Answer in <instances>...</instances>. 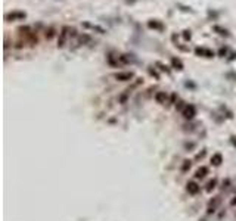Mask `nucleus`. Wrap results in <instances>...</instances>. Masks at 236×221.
<instances>
[{
	"label": "nucleus",
	"instance_id": "f257e3e1",
	"mask_svg": "<svg viewBox=\"0 0 236 221\" xmlns=\"http://www.w3.org/2000/svg\"><path fill=\"white\" fill-rule=\"evenodd\" d=\"M27 18V13L22 11H13V12H9L5 15V21L7 22H12V21H24Z\"/></svg>",
	"mask_w": 236,
	"mask_h": 221
},
{
	"label": "nucleus",
	"instance_id": "f03ea898",
	"mask_svg": "<svg viewBox=\"0 0 236 221\" xmlns=\"http://www.w3.org/2000/svg\"><path fill=\"white\" fill-rule=\"evenodd\" d=\"M68 31H69V27H62L61 33H59V40H58V47H64L65 46V41H67L68 37Z\"/></svg>",
	"mask_w": 236,
	"mask_h": 221
},
{
	"label": "nucleus",
	"instance_id": "7ed1b4c3",
	"mask_svg": "<svg viewBox=\"0 0 236 221\" xmlns=\"http://www.w3.org/2000/svg\"><path fill=\"white\" fill-rule=\"evenodd\" d=\"M148 28L157 30V31H164L165 27H164V24L161 22V21H158V19H149V21H148Z\"/></svg>",
	"mask_w": 236,
	"mask_h": 221
},
{
	"label": "nucleus",
	"instance_id": "20e7f679",
	"mask_svg": "<svg viewBox=\"0 0 236 221\" xmlns=\"http://www.w3.org/2000/svg\"><path fill=\"white\" fill-rule=\"evenodd\" d=\"M195 53H196L198 56H204V58L214 56V52L210 50V49H205V47H196V49H195Z\"/></svg>",
	"mask_w": 236,
	"mask_h": 221
},
{
	"label": "nucleus",
	"instance_id": "39448f33",
	"mask_svg": "<svg viewBox=\"0 0 236 221\" xmlns=\"http://www.w3.org/2000/svg\"><path fill=\"white\" fill-rule=\"evenodd\" d=\"M195 113H196V109H195V106L193 105H186V108L183 109V117L187 119H191L195 117Z\"/></svg>",
	"mask_w": 236,
	"mask_h": 221
},
{
	"label": "nucleus",
	"instance_id": "423d86ee",
	"mask_svg": "<svg viewBox=\"0 0 236 221\" xmlns=\"http://www.w3.org/2000/svg\"><path fill=\"white\" fill-rule=\"evenodd\" d=\"M133 77H135L133 72H117L115 74V78H117L118 81H130Z\"/></svg>",
	"mask_w": 236,
	"mask_h": 221
},
{
	"label": "nucleus",
	"instance_id": "0eeeda50",
	"mask_svg": "<svg viewBox=\"0 0 236 221\" xmlns=\"http://www.w3.org/2000/svg\"><path fill=\"white\" fill-rule=\"evenodd\" d=\"M186 190L191 193V195H196V193L199 192V186H198L195 182H189L186 184Z\"/></svg>",
	"mask_w": 236,
	"mask_h": 221
},
{
	"label": "nucleus",
	"instance_id": "6e6552de",
	"mask_svg": "<svg viewBox=\"0 0 236 221\" xmlns=\"http://www.w3.org/2000/svg\"><path fill=\"white\" fill-rule=\"evenodd\" d=\"M213 31H214V33H217L219 35H223V37H229V35H230L227 30L223 28V27H220V25H214V27H213Z\"/></svg>",
	"mask_w": 236,
	"mask_h": 221
},
{
	"label": "nucleus",
	"instance_id": "1a4fd4ad",
	"mask_svg": "<svg viewBox=\"0 0 236 221\" xmlns=\"http://www.w3.org/2000/svg\"><path fill=\"white\" fill-rule=\"evenodd\" d=\"M155 100H157L158 103H165L167 102V93L165 91H158L157 94H155Z\"/></svg>",
	"mask_w": 236,
	"mask_h": 221
},
{
	"label": "nucleus",
	"instance_id": "9d476101",
	"mask_svg": "<svg viewBox=\"0 0 236 221\" xmlns=\"http://www.w3.org/2000/svg\"><path fill=\"white\" fill-rule=\"evenodd\" d=\"M171 65H173L174 69H179V71L183 69V62L180 61L179 58H171Z\"/></svg>",
	"mask_w": 236,
	"mask_h": 221
},
{
	"label": "nucleus",
	"instance_id": "9b49d317",
	"mask_svg": "<svg viewBox=\"0 0 236 221\" xmlns=\"http://www.w3.org/2000/svg\"><path fill=\"white\" fill-rule=\"evenodd\" d=\"M207 173H208V168L207 167H201V168H198L196 170V178H204V177L207 176Z\"/></svg>",
	"mask_w": 236,
	"mask_h": 221
},
{
	"label": "nucleus",
	"instance_id": "f8f14e48",
	"mask_svg": "<svg viewBox=\"0 0 236 221\" xmlns=\"http://www.w3.org/2000/svg\"><path fill=\"white\" fill-rule=\"evenodd\" d=\"M221 155H220V153H215V155H214L213 158H211V162H213L214 165H220L221 164Z\"/></svg>",
	"mask_w": 236,
	"mask_h": 221
},
{
	"label": "nucleus",
	"instance_id": "ddd939ff",
	"mask_svg": "<svg viewBox=\"0 0 236 221\" xmlns=\"http://www.w3.org/2000/svg\"><path fill=\"white\" fill-rule=\"evenodd\" d=\"M177 7H180V11H183V12H189V13H193V9H192L191 6H185V5H182V3H177Z\"/></svg>",
	"mask_w": 236,
	"mask_h": 221
},
{
	"label": "nucleus",
	"instance_id": "4468645a",
	"mask_svg": "<svg viewBox=\"0 0 236 221\" xmlns=\"http://www.w3.org/2000/svg\"><path fill=\"white\" fill-rule=\"evenodd\" d=\"M90 41V35L89 34H83V35H80V39H78V44H84V43H89Z\"/></svg>",
	"mask_w": 236,
	"mask_h": 221
},
{
	"label": "nucleus",
	"instance_id": "2eb2a0df",
	"mask_svg": "<svg viewBox=\"0 0 236 221\" xmlns=\"http://www.w3.org/2000/svg\"><path fill=\"white\" fill-rule=\"evenodd\" d=\"M53 35H55V28H53V27H49V28L46 30V39L50 40V39H53Z\"/></svg>",
	"mask_w": 236,
	"mask_h": 221
},
{
	"label": "nucleus",
	"instance_id": "dca6fc26",
	"mask_svg": "<svg viewBox=\"0 0 236 221\" xmlns=\"http://www.w3.org/2000/svg\"><path fill=\"white\" fill-rule=\"evenodd\" d=\"M183 39H185L186 41H189V40L192 39V33H191V30H185V31H183Z\"/></svg>",
	"mask_w": 236,
	"mask_h": 221
},
{
	"label": "nucleus",
	"instance_id": "f3484780",
	"mask_svg": "<svg viewBox=\"0 0 236 221\" xmlns=\"http://www.w3.org/2000/svg\"><path fill=\"white\" fill-rule=\"evenodd\" d=\"M215 184H217V182H215V180H211V182H208V184H207V192H211L214 187H215Z\"/></svg>",
	"mask_w": 236,
	"mask_h": 221
},
{
	"label": "nucleus",
	"instance_id": "a211bd4d",
	"mask_svg": "<svg viewBox=\"0 0 236 221\" xmlns=\"http://www.w3.org/2000/svg\"><path fill=\"white\" fill-rule=\"evenodd\" d=\"M217 16H219V13H217V12L211 11V9L208 11V18H214V19H215V18H217Z\"/></svg>",
	"mask_w": 236,
	"mask_h": 221
},
{
	"label": "nucleus",
	"instance_id": "6ab92c4d",
	"mask_svg": "<svg viewBox=\"0 0 236 221\" xmlns=\"http://www.w3.org/2000/svg\"><path fill=\"white\" fill-rule=\"evenodd\" d=\"M226 53H227V47H221V49L219 50V55H220L221 58H224Z\"/></svg>",
	"mask_w": 236,
	"mask_h": 221
},
{
	"label": "nucleus",
	"instance_id": "aec40b11",
	"mask_svg": "<svg viewBox=\"0 0 236 221\" xmlns=\"http://www.w3.org/2000/svg\"><path fill=\"white\" fill-rule=\"evenodd\" d=\"M157 65H158V67H159V69H161V71H165V72H170V69L167 68L165 65H163V63H159V62H158Z\"/></svg>",
	"mask_w": 236,
	"mask_h": 221
},
{
	"label": "nucleus",
	"instance_id": "412c9836",
	"mask_svg": "<svg viewBox=\"0 0 236 221\" xmlns=\"http://www.w3.org/2000/svg\"><path fill=\"white\" fill-rule=\"evenodd\" d=\"M127 5H133V3H136V2H139V0H124Z\"/></svg>",
	"mask_w": 236,
	"mask_h": 221
}]
</instances>
